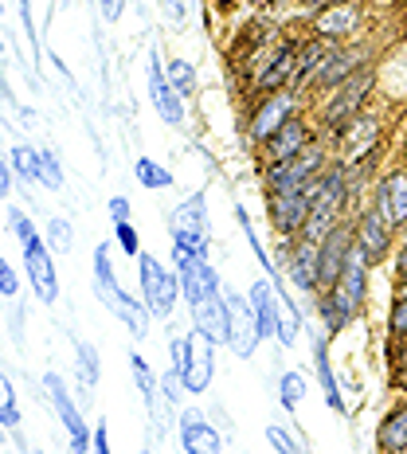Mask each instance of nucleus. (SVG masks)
<instances>
[{
  "instance_id": "obj_1",
  "label": "nucleus",
  "mask_w": 407,
  "mask_h": 454,
  "mask_svg": "<svg viewBox=\"0 0 407 454\" xmlns=\"http://www.w3.org/2000/svg\"><path fill=\"white\" fill-rule=\"evenodd\" d=\"M368 267H372V262L364 259V251L356 247V239H353L345 270H340V278L325 290V298H321V321H325L329 333H340L348 321L361 314L364 294H368Z\"/></svg>"
},
{
  "instance_id": "obj_2",
  "label": "nucleus",
  "mask_w": 407,
  "mask_h": 454,
  "mask_svg": "<svg viewBox=\"0 0 407 454\" xmlns=\"http://www.w3.org/2000/svg\"><path fill=\"white\" fill-rule=\"evenodd\" d=\"M8 220H12V231H16V239H20V247H24V270H27V282H32L35 298H40L43 306H51V301L59 298V278H55L51 247L35 235V223L27 220L20 207H12Z\"/></svg>"
},
{
  "instance_id": "obj_3",
  "label": "nucleus",
  "mask_w": 407,
  "mask_h": 454,
  "mask_svg": "<svg viewBox=\"0 0 407 454\" xmlns=\"http://www.w3.org/2000/svg\"><path fill=\"white\" fill-rule=\"evenodd\" d=\"M173 353V372L181 376L184 392L188 395H200L212 387V376H215V340L200 333V329H188L184 337H173L168 345Z\"/></svg>"
},
{
  "instance_id": "obj_4",
  "label": "nucleus",
  "mask_w": 407,
  "mask_h": 454,
  "mask_svg": "<svg viewBox=\"0 0 407 454\" xmlns=\"http://www.w3.org/2000/svg\"><path fill=\"white\" fill-rule=\"evenodd\" d=\"M345 200H348V173L345 165H329L317 181V196L309 204V215H306V227H301V239L309 243H321L333 227H340V212H345Z\"/></svg>"
},
{
  "instance_id": "obj_5",
  "label": "nucleus",
  "mask_w": 407,
  "mask_h": 454,
  "mask_svg": "<svg viewBox=\"0 0 407 454\" xmlns=\"http://www.w3.org/2000/svg\"><path fill=\"white\" fill-rule=\"evenodd\" d=\"M168 235H173V254H207L212 231H207L204 192L188 196V200H181L173 207V215H168Z\"/></svg>"
},
{
  "instance_id": "obj_6",
  "label": "nucleus",
  "mask_w": 407,
  "mask_h": 454,
  "mask_svg": "<svg viewBox=\"0 0 407 454\" xmlns=\"http://www.w3.org/2000/svg\"><path fill=\"white\" fill-rule=\"evenodd\" d=\"M137 278H141V301L153 317H173V306L181 298V278L157 259V254H137Z\"/></svg>"
},
{
  "instance_id": "obj_7",
  "label": "nucleus",
  "mask_w": 407,
  "mask_h": 454,
  "mask_svg": "<svg viewBox=\"0 0 407 454\" xmlns=\"http://www.w3.org/2000/svg\"><path fill=\"white\" fill-rule=\"evenodd\" d=\"M325 149L317 145H309V149H301L298 157H290V160H282V165H267V196H278V192H294V188L301 184H309V181H317L321 173H325Z\"/></svg>"
},
{
  "instance_id": "obj_8",
  "label": "nucleus",
  "mask_w": 407,
  "mask_h": 454,
  "mask_svg": "<svg viewBox=\"0 0 407 454\" xmlns=\"http://www.w3.org/2000/svg\"><path fill=\"white\" fill-rule=\"evenodd\" d=\"M223 294H227V348L247 361V356H254V348L262 345L259 317H254L251 298L235 294V290H223Z\"/></svg>"
},
{
  "instance_id": "obj_9",
  "label": "nucleus",
  "mask_w": 407,
  "mask_h": 454,
  "mask_svg": "<svg viewBox=\"0 0 407 454\" xmlns=\"http://www.w3.org/2000/svg\"><path fill=\"white\" fill-rule=\"evenodd\" d=\"M321 181V176H317ZM317 181L294 188V192H278V196H267V212H270V227L278 235H301V227H306V215H309V204H314L317 196Z\"/></svg>"
},
{
  "instance_id": "obj_10",
  "label": "nucleus",
  "mask_w": 407,
  "mask_h": 454,
  "mask_svg": "<svg viewBox=\"0 0 407 454\" xmlns=\"http://www.w3.org/2000/svg\"><path fill=\"white\" fill-rule=\"evenodd\" d=\"M294 110H298V94L290 87H282L274 94H262L259 106H254V114H251V126H247L251 141L254 145H267V141L278 134L290 118H294Z\"/></svg>"
},
{
  "instance_id": "obj_11",
  "label": "nucleus",
  "mask_w": 407,
  "mask_h": 454,
  "mask_svg": "<svg viewBox=\"0 0 407 454\" xmlns=\"http://www.w3.org/2000/svg\"><path fill=\"white\" fill-rule=\"evenodd\" d=\"M368 87H372V74H368V71H356L353 79H345V82H340L337 94L325 102V110H321V118H325V126L333 129V134H340V129H345L348 121H353L356 114H361Z\"/></svg>"
},
{
  "instance_id": "obj_12",
  "label": "nucleus",
  "mask_w": 407,
  "mask_h": 454,
  "mask_svg": "<svg viewBox=\"0 0 407 454\" xmlns=\"http://www.w3.org/2000/svg\"><path fill=\"white\" fill-rule=\"evenodd\" d=\"M43 384H47V395H51V403H55V415H59V423L67 427L71 450H74V454H87L90 442H94V434H90V427H87V419H82V411L74 408V400L67 395V384H63L55 372H47Z\"/></svg>"
},
{
  "instance_id": "obj_13",
  "label": "nucleus",
  "mask_w": 407,
  "mask_h": 454,
  "mask_svg": "<svg viewBox=\"0 0 407 454\" xmlns=\"http://www.w3.org/2000/svg\"><path fill=\"white\" fill-rule=\"evenodd\" d=\"M173 259H176V278H181V294H184L188 306L223 290L220 274H215V267L207 262V254H173Z\"/></svg>"
},
{
  "instance_id": "obj_14",
  "label": "nucleus",
  "mask_w": 407,
  "mask_h": 454,
  "mask_svg": "<svg viewBox=\"0 0 407 454\" xmlns=\"http://www.w3.org/2000/svg\"><path fill=\"white\" fill-rule=\"evenodd\" d=\"M149 102H153V110L160 114V121H165V126H184V98L176 94L173 82H168L165 67H160V51H157V47L149 51Z\"/></svg>"
},
{
  "instance_id": "obj_15",
  "label": "nucleus",
  "mask_w": 407,
  "mask_h": 454,
  "mask_svg": "<svg viewBox=\"0 0 407 454\" xmlns=\"http://www.w3.org/2000/svg\"><path fill=\"white\" fill-rule=\"evenodd\" d=\"M353 227H333V231L325 235V239L317 243L321 247V259H317V290L325 294L329 286L340 278V270H345V262H348V251H353Z\"/></svg>"
},
{
  "instance_id": "obj_16",
  "label": "nucleus",
  "mask_w": 407,
  "mask_h": 454,
  "mask_svg": "<svg viewBox=\"0 0 407 454\" xmlns=\"http://www.w3.org/2000/svg\"><path fill=\"white\" fill-rule=\"evenodd\" d=\"M176 434H181L184 454H223V434L215 431L196 408H184L176 415Z\"/></svg>"
},
{
  "instance_id": "obj_17",
  "label": "nucleus",
  "mask_w": 407,
  "mask_h": 454,
  "mask_svg": "<svg viewBox=\"0 0 407 454\" xmlns=\"http://www.w3.org/2000/svg\"><path fill=\"white\" fill-rule=\"evenodd\" d=\"M298 55H301V43H278V47H274L270 59H267V67L254 74V90L274 94V90L286 87V82H294V74H298Z\"/></svg>"
},
{
  "instance_id": "obj_18",
  "label": "nucleus",
  "mask_w": 407,
  "mask_h": 454,
  "mask_svg": "<svg viewBox=\"0 0 407 454\" xmlns=\"http://www.w3.org/2000/svg\"><path fill=\"white\" fill-rule=\"evenodd\" d=\"M337 137H340V153H345L340 160H345V165H361V160L376 149V141H380V121L356 114Z\"/></svg>"
},
{
  "instance_id": "obj_19",
  "label": "nucleus",
  "mask_w": 407,
  "mask_h": 454,
  "mask_svg": "<svg viewBox=\"0 0 407 454\" xmlns=\"http://www.w3.org/2000/svg\"><path fill=\"white\" fill-rule=\"evenodd\" d=\"M376 212H380V220L392 227V231L407 223V168L387 173L384 181L376 184Z\"/></svg>"
},
{
  "instance_id": "obj_20",
  "label": "nucleus",
  "mask_w": 407,
  "mask_h": 454,
  "mask_svg": "<svg viewBox=\"0 0 407 454\" xmlns=\"http://www.w3.org/2000/svg\"><path fill=\"white\" fill-rule=\"evenodd\" d=\"M309 145H314V129H309L301 118H290L286 126L262 145V157H267V165H282V160L298 157L301 149H309Z\"/></svg>"
},
{
  "instance_id": "obj_21",
  "label": "nucleus",
  "mask_w": 407,
  "mask_h": 454,
  "mask_svg": "<svg viewBox=\"0 0 407 454\" xmlns=\"http://www.w3.org/2000/svg\"><path fill=\"white\" fill-rule=\"evenodd\" d=\"M361 24V8L348 4V0H337V4H325L314 20V32L317 40H345V35L356 32Z\"/></svg>"
},
{
  "instance_id": "obj_22",
  "label": "nucleus",
  "mask_w": 407,
  "mask_h": 454,
  "mask_svg": "<svg viewBox=\"0 0 407 454\" xmlns=\"http://www.w3.org/2000/svg\"><path fill=\"white\" fill-rule=\"evenodd\" d=\"M192 329H200L215 340V345H227V294H207L200 301H192Z\"/></svg>"
},
{
  "instance_id": "obj_23",
  "label": "nucleus",
  "mask_w": 407,
  "mask_h": 454,
  "mask_svg": "<svg viewBox=\"0 0 407 454\" xmlns=\"http://www.w3.org/2000/svg\"><path fill=\"white\" fill-rule=\"evenodd\" d=\"M353 235H356V247L364 251L368 262H380L384 254H387V247H392V227L380 220V212H376V207H372V212H364L361 220H356Z\"/></svg>"
},
{
  "instance_id": "obj_24",
  "label": "nucleus",
  "mask_w": 407,
  "mask_h": 454,
  "mask_svg": "<svg viewBox=\"0 0 407 454\" xmlns=\"http://www.w3.org/2000/svg\"><path fill=\"white\" fill-rule=\"evenodd\" d=\"M251 306H254V317H259V329H262V340L267 337H278V306H282V298H278V278H259V282H251Z\"/></svg>"
},
{
  "instance_id": "obj_25",
  "label": "nucleus",
  "mask_w": 407,
  "mask_h": 454,
  "mask_svg": "<svg viewBox=\"0 0 407 454\" xmlns=\"http://www.w3.org/2000/svg\"><path fill=\"white\" fill-rule=\"evenodd\" d=\"M317 259H321V247L309 239H298L294 247L286 254V270H290V282H294L298 290H306V294H314L317 290Z\"/></svg>"
},
{
  "instance_id": "obj_26",
  "label": "nucleus",
  "mask_w": 407,
  "mask_h": 454,
  "mask_svg": "<svg viewBox=\"0 0 407 454\" xmlns=\"http://www.w3.org/2000/svg\"><path fill=\"white\" fill-rule=\"evenodd\" d=\"M361 51H345V47H333L329 51V59H325V67L317 71V79H314V87L317 90H329V87H340L345 79H353L356 71H361Z\"/></svg>"
},
{
  "instance_id": "obj_27",
  "label": "nucleus",
  "mask_w": 407,
  "mask_h": 454,
  "mask_svg": "<svg viewBox=\"0 0 407 454\" xmlns=\"http://www.w3.org/2000/svg\"><path fill=\"white\" fill-rule=\"evenodd\" d=\"M94 294L102 298V306H113V298L121 294V282L113 274V262H110V243H98L94 247Z\"/></svg>"
},
{
  "instance_id": "obj_28",
  "label": "nucleus",
  "mask_w": 407,
  "mask_h": 454,
  "mask_svg": "<svg viewBox=\"0 0 407 454\" xmlns=\"http://www.w3.org/2000/svg\"><path fill=\"white\" fill-rule=\"evenodd\" d=\"M314 368H317V384H321V392H325V403L333 408L337 415H345V395H340V387H337V376H333V364H329V345L325 340H314Z\"/></svg>"
},
{
  "instance_id": "obj_29",
  "label": "nucleus",
  "mask_w": 407,
  "mask_h": 454,
  "mask_svg": "<svg viewBox=\"0 0 407 454\" xmlns=\"http://www.w3.org/2000/svg\"><path fill=\"white\" fill-rule=\"evenodd\" d=\"M384 454H407V403L392 408L380 423V434H376Z\"/></svg>"
},
{
  "instance_id": "obj_30",
  "label": "nucleus",
  "mask_w": 407,
  "mask_h": 454,
  "mask_svg": "<svg viewBox=\"0 0 407 454\" xmlns=\"http://www.w3.org/2000/svg\"><path fill=\"white\" fill-rule=\"evenodd\" d=\"M129 368H134V384H137V392H141V400H145V408L149 415H153L160 408V395H157V376H153V368H149V361L141 353H129Z\"/></svg>"
},
{
  "instance_id": "obj_31",
  "label": "nucleus",
  "mask_w": 407,
  "mask_h": 454,
  "mask_svg": "<svg viewBox=\"0 0 407 454\" xmlns=\"http://www.w3.org/2000/svg\"><path fill=\"white\" fill-rule=\"evenodd\" d=\"M278 298H282V306H278V345H294L298 333H301V314H298V306H294V298L282 290V282H278Z\"/></svg>"
},
{
  "instance_id": "obj_32",
  "label": "nucleus",
  "mask_w": 407,
  "mask_h": 454,
  "mask_svg": "<svg viewBox=\"0 0 407 454\" xmlns=\"http://www.w3.org/2000/svg\"><path fill=\"white\" fill-rule=\"evenodd\" d=\"M74 376H79L82 392H94V384H98V376H102L98 353H94L87 340H79V345H74Z\"/></svg>"
},
{
  "instance_id": "obj_33",
  "label": "nucleus",
  "mask_w": 407,
  "mask_h": 454,
  "mask_svg": "<svg viewBox=\"0 0 407 454\" xmlns=\"http://www.w3.org/2000/svg\"><path fill=\"white\" fill-rule=\"evenodd\" d=\"M12 173L20 176L24 184H40V149H32V145H16L12 149Z\"/></svg>"
},
{
  "instance_id": "obj_34",
  "label": "nucleus",
  "mask_w": 407,
  "mask_h": 454,
  "mask_svg": "<svg viewBox=\"0 0 407 454\" xmlns=\"http://www.w3.org/2000/svg\"><path fill=\"white\" fill-rule=\"evenodd\" d=\"M134 176H137L141 188H173V173H168L165 165H157L153 157H137Z\"/></svg>"
},
{
  "instance_id": "obj_35",
  "label": "nucleus",
  "mask_w": 407,
  "mask_h": 454,
  "mask_svg": "<svg viewBox=\"0 0 407 454\" xmlns=\"http://www.w3.org/2000/svg\"><path fill=\"white\" fill-rule=\"evenodd\" d=\"M165 74H168V82L176 87V94H181V98H192V94H196V71H192V63L168 59V63H165Z\"/></svg>"
},
{
  "instance_id": "obj_36",
  "label": "nucleus",
  "mask_w": 407,
  "mask_h": 454,
  "mask_svg": "<svg viewBox=\"0 0 407 454\" xmlns=\"http://www.w3.org/2000/svg\"><path fill=\"white\" fill-rule=\"evenodd\" d=\"M301 400H306V376H301V372H282V380H278V403L286 411H294Z\"/></svg>"
},
{
  "instance_id": "obj_37",
  "label": "nucleus",
  "mask_w": 407,
  "mask_h": 454,
  "mask_svg": "<svg viewBox=\"0 0 407 454\" xmlns=\"http://www.w3.org/2000/svg\"><path fill=\"white\" fill-rule=\"evenodd\" d=\"M0 427L16 431L20 427V408H16V387L8 376H0Z\"/></svg>"
},
{
  "instance_id": "obj_38",
  "label": "nucleus",
  "mask_w": 407,
  "mask_h": 454,
  "mask_svg": "<svg viewBox=\"0 0 407 454\" xmlns=\"http://www.w3.org/2000/svg\"><path fill=\"white\" fill-rule=\"evenodd\" d=\"M47 247L59 251V254H71V247H74V227L63 220V215H55V220L47 223Z\"/></svg>"
},
{
  "instance_id": "obj_39",
  "label": "nucleus",
  "mask_w": 407,
  "mask_h": 454,
  "mask_svg": "<svg viewBox=\"0 0 407 454\" xmlns=\"http://www.w3.org/2000/svg\"><path fill=\"white\" fill-rule=\"evenodd\" d=\"M267 442H270V447L278 450V454H309V450L294 439V434H290L286 427H278V423H270V427H267Z\"/></svg>"
},
{
  "instance_id": "obj_40",
  "label": "nucleus",
  "mask_w": 407,
  "mask_h": 454,
  "mask_svg": "<svg viewBox=\"0 0 407 454\" xmlns=\"http://www.w3.org/2000/svg\"><path fill=\"white\" fill-rule=\"evenodd\" d=\"M40 184L43 188H51V192H59L63 188V168H59V157L55 153H40Z\"/></svg>"
},
{
  "instance_id": "obj_41",
  "label": "nucleus",
  "mask_w": 407,
  "mask_h": 454,
  "mask_svg": "<svg viewBox=\"0 0 407 454\" xmlns=\"http://www.w3.org/2000/svg\"><path fill=\"white\" fill-rule=\"evenodd\" d=\"M113 239H118V247L129 254V259H137L141 254V235H137V227L134 223H113Z\"/></svg>"
},
{
  "instance_id": "obj_42",
  "label": "nucleus",
  "mask_w": 407,
  "mask_h": 454,
  "mask_svg": "<svg viewBox=\"0 0 407 454\" xmlns=\"http://www.w3.org/2000/svg\"><path fill=\"white\" fill-rule=\"evenodd\" d=\"M387 325H392V333H395V337H407V298H395Z\"/></svg>"
},
{
  "instance_id": "obj_43",
  "label": "nucleus",
  "mask_w": 407,
  "mask_h": 454,
  "mask_svg": "<svg viewBox=\"0 0 407 454\" xmlns=\"http://www.w3.org/2000/svg\"><path fill=\"white\" fill-rule=\"evenodd\" d=\"M157 4H160V12H165L168 24H184L188 20V4H184V0H157Z\"/></svg>"
},
{
  "instance_id": "obj_44",
  "label": "nucleus",
  "mask_w": 407,
  "mask_h": 454,
  "mask_svg": "<svg viewBox=\"0 0 407 454\" xmlns=\"http://www.w3.org/2000/svg\"><path fill=\"white\" fill-rule=\"evenodd\" d=\"M16 290H20V282H16V270L4 262V254H0V294L4 298H16Z\"/></svg>"
},
{
  "instance_id": "obj_45",
  "label": "nucleus",
  "mask_w": 407,
  "mask_h": 454,
  "mask_svg": "<svg viewBox=\"0 0 407 454\" xmlns=\"http://www.w3.org/2000/svg\"><path fill=\"white\" fill-rule=\"evenodd\" d=\"M126 220H134V207H129L126 196H113L110 200V223H126Z\"/></svg>"
},
{
  "instance_id": "obj_46",
  "label": "nucleus",
  "mask_w": 407,
  "mask_h": 454,
  "mask_svg": "<svg viewBox=\"0 0 407 454\" xmlns=\"http://www.w3.org/2000/svg\"><path fill=\"white\" fill-rule=\"evenodd\" d=\"M90 450H94V454H113V450H110V427H106V419H98V431H94Z\"/></svg>"
},
{
  "instance_id": "obj_47",
  "label": "nucleus",
  "mask_w": 407,
  "mask_h": 454,
  "mask_svg": "<svg viewBox=\"0 0 407 454\" xmlns=\"http://www.w3.org/2000/svg\"><path fill=\"white\" fill-rule=\"evenodd\" d=\"M98 8H102V16H106V20H118L121 8H126V0H98Z\"/></svg>"
},
{
  "instance_id": "obj_48",
  "label": "nucleus",
  "mask_w": 407,
  "mask_h": 454,
  "mask_svg": "<svg viewBox=\"0 0 407 454\" xmlns=\"http://www.w3.org/2000/svg\"><path fill=\"white\" fill-rule=\"evenodd\" d=\"M8 192H12V168H8L4 157H0V200H4Z\"/></svg>"
},
{
  "instance_id": "obj_49",
  "label": "nucleus",
  "mask_w": 407,
  "mask_h": 454,
  "mask_svg": "<svg viewBox=\"0 0 407 454\" xmlns=\"http://www.w3.org/2000/svg\"><path fill=\"white\" fill-rule=\"evenodd\" d=\"M395 267H400V274L407 278V243H403V251H400V259H395Z\"/></svg>"
},
{
  "instance_id": "obj_50",
  "label": "nucleus",
  "mask_w": 407,
  "mask_h": 454,
  "mask_svg": "<svg viewBox=\"0 0 407 454\" xmlns=\"http://www.w3.org/2000/svg\"><path fill=\"white\" fill-rule=\"evenodd\" d=\"M400 384L407 387V361H403V368H400Z\"/></svg>"
},
{
  "instance_id": "obj_51",
  "label": "nucleus",
  "mask_w": 407,
  "mask_h": 454,
  "mask_svg": "<svg viewBox=\"0 0 407 454\" xmlns=\"http://www.w3.org/2000/svg\"><path fill=\"white\" fill-rule=\"evenodd\" d=\"M400 298H407V278H403V286H400Z\"/></svg>"
},
{
  "instance_id": "obj_52",
  "label": "nucleus",
  "mask_w": 407,
  "mask_h": 454,
  "mask_svg": "<svg viewBox=\"0 0 407 454\" xmlns=\"http://www.w3.org/2000/svg\"><path fill=\"white\" fill-rule=\"evenodd\" d=\"M309 4H329V0H309Z\"/></svg>"
},
{
  "instance_id": "obj_53",
  "label": "nucleus",
  "mask_w": 407,
  "mask_h": 454,
  "mask_svg": "<svg viewBox=\"0 0 407 454\" xmlns=\"http://www.w3.org/2000/svg\"><path fill=\"white\" fill-rule=\"evenodd\" d=\"M0 59H4V43H0Z\"/></svg>"
},
{
  "instance_id": "obj_54",
  "label": "nucleus",
  "mask_w": 407,
  "mask_h": 454,
  "mask_svg": "<svg viewBox=\"0 0 407 454\" xmlns=\"http://www.w3.org/2000/svg\"><path fill=\"white\" fill-rule=\"evenodd\" d=\"M137 454H153V450H137Z\"/></svg>"
},
{
  "instance_id": "obj_55",
  "label": "nucleus",
  "mask_w": 407,
  "mask_h": 454,
  "mask_svg": "<svg viewBox=\"0 0 407 454\" xmlns=\"http://www.w3.org/2000/svg\"><path fill=\"white\" fill-rule=\"evenodd\" d=\"M0 12H4V0H0Z\"/></svg>"
},
{
  "instance_id": "obj_56",
  "label": "nucleus",
  "mask_w": 407,
  "mask_h": 454,
  "mask_svg": "<svg viewBox=\"0 0 407 454\" xmlns=\"http://www.w3.org/2000/svg\"><path fill=\"white\" fill-rule=\"evenodd\" d=\"M32 454H43V450H32Z\"/></svg>"
},
{
  "instance_id": "obj_57",
  "label": "nucleus",
  "mask_w": 407,
  "mask_h": 454,
  "mask_svg": "<svg viewBox=\"0 0 407 454\" xmlns=\"http://www.w3.org/2000/svg\"><path fill=\"white\" fill-rule=\"evenodd\" d=\"M267 4H274V0H267Z\"/></svg>"
},
{
  "instance_id": "obj_58",
  "label": "nucleus",
  "mask_w": 407,
  "mask_h": 454,
  "mask_svg": "<svg viewBox=\"0 0 407 454\" xmlns=\"http://www.w3.org/2000/svg\"><path fill=\"white\" fill-rule=\"evenodd\" d=\"M403 153H407V145H403Z\"/></svg>"
}]
</instances>
